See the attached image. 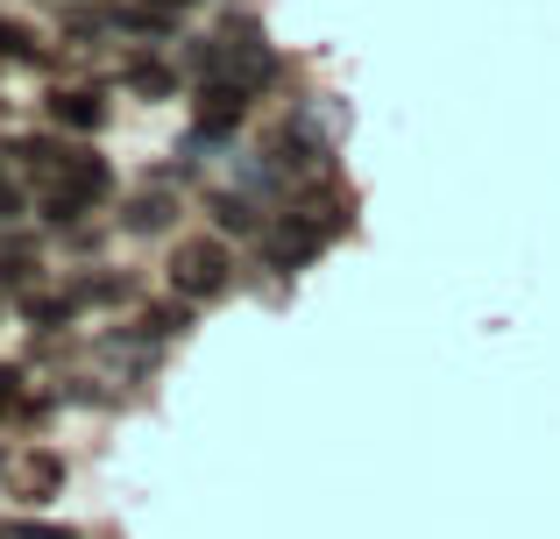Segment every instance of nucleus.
I'll use <instances>...</instances> for the list:
<instances>
[{
    "mask_svg": "<svg viewBox=\"0 0 560 539\" xmlns=\"http://www.w3.org/2000/svg\"><path fill=\"white\" fill-rule=\"evenodd\" d=\"M178 43H185L178 65L199 85L206 79H234V85H248V93H262V85L277 79V50L262 43V28L248 22V14H242V22L228 14V22H220V36H178Z\"/></svg>",
    "mask_w": 560,
    "mask_h": 539,
    "instance_id": "nucleus-1",
    "label": "nucleus"
},
{
    "mask_svg": "<svg viewBox=\"0 0 560 539\" xmlns=\"http://www.w3.org/2000/svg\"><path fill=\"white\" fill-rule=\"evenodd\" d=\"M171 291H178L185 305H206V298H220V291L234 284V256H228V242L220 235H206V242H178V256H171Z\"/></svg>",
    "mask_w": 560,
    "mask_h": 539,
    "instance_id": "nucleus-2",
    "label": "nucleus"
},
{
    "mask_svg": "<svg viewBox=\"0 0 560 539\" xmlns=\"http://www.w3.org/2000/svg\"><path fill=\"white\" fill-rule=\"evenodd\" d=\"M248 107H256V93L234 79H206L199 99H191V150H213V142H228L234 128L248 121Z\"/></svg>",
    "mask_w": 560,
    "mask_h": 539,
    "instance_id": "nucleus-3",
    "label": "nucleus"
},
{
    "mask_svg": "<svg viewBox=\"0 0 560 539\" xmlns=\"http://www.w3.org/2000/svg\"><path fill=\"white\" fill-rule=\"evenodd\" d=\"M327 242L334 235L313 221V213H284V221L262 227V263H270V270H305L319 249H327Z\"/></svg>",
    "mask_w": 560,
    "mask_h": 539,
    "instance_id": "nucleus-4",
    "label": "nucleus"
},
{
    "mask_svg": "<svg viewBox=\"0 0 560 539\" xmlns=\"http://www.w3.org/2000/svg\"><path fill=\"white\" fill-rule=\"evenodd\" d=\"M43 107H50V128H65V136H100L107 128V99L85 93V85H57Z\"/></svg>",
    "mask_w": 560,
    "mask_h": 539,
    "instance_id": "nucleus-5",
    "label": "nucleus"
},
{
    "mask_svg": "<svg viewBox=\"0 0 560 539\" xmlns=\"http://www.w3.org/2000/svg\"><path fill=\"white\" fill-rule=\"evenodd\" d=\"M85 313V284H65V291H22V319L36 333H57Z\"/></svg>",
    "mask_w": 560,
    "mask_h": 539,
    "instance_id": "nucleus-6",
    "label": "nucleus"
},
{
    "mask_svg": "<svg viewBox=\"0 0 560 539\" xmlns=\"http://www.w3.org/2000/svg\"><path fill=\"white\" fill-rule=\"evenodd\" d=\"M50 192H71V199H85V207H100V199L114 192V171L100 164L93 150H79V156H71L65 171H57V185H50Z\"/></svg>",
    "mask_w": 560,
    "mask_h": 539,
    "instance_id": "nucleus-7",
    "label": "nucleus"
},
{
    "mask_svg": "<svg viewBox=\"0 0 560 539\" xmlns=\"http://www.w3.org/2000/svg\"><path fill=\"white\" fill-rule=\"evenodd\" d=\"M171 221H178V192H164V185H150V192H136L121 207V227H128V235H164Z\"/></svg>",
    "mask_w": 560,
    "mask_h": 539,
    "instance_id": "nucleus-8",
    "label": "nucleus"
},
{
    "mask_svg": "<svg viewBox=\"0 0 560 539\" xmlns=\"http://www.w3.org/2000/svg\"><path fill=\"white\" fill-rule=\"evenodd\" d=\"M213 227L220 235H262V213L248 192H213Z\"/></svg>",
    "mask_w": 560,
    "mask_h": 539,
    "instance_id": "nucleus-9",
    "label": "nucleus"
},
{
    "mask_svg": "<svg viewBox=\"0 0 560 539\" xmlns=\"http://www.w3.org/2000/svg\"><path fill=\"white\" fill-rule=\"evenodd\" d=\"M121 85H128V93H142V99H171V93H178V71L150 65V57H128V65H121Z\"/></svg>",
    "mask_w": 560,
    "mask_h": 539,
    "instance_id": "nucleus-10",
    "label": "nucleus"
},
{
    "mask_svg": "<svg viewBox=\"0 0 560 539\" xmlns=\"http://www.w3.org/2000/svg\"><path fill=\"white\" fill-rule=\"evenodd\" d=\"M14 476H22V490H28V497H57V490H65V461H57L50 447H36V455H28Z\"/></svg>",
    "mask_w": 560,
    "mask_h": 539,
    "instance_id": "nucleus-11",
    "label": "nucleus"
},
{
    "mask_svg": "<svg viewBox=\"0 0 560 539\" xmlns=\"http://www.w3.org/2000/svg\"><path fill=\"white\" fill-rule=\"evenodd\" d=\"M0 57H8V65H50V57H43V43H36V28H28V22H8V14H0Z\"/></svg>",
    "mask_w": 560,
    "mask_h": 539,
    "instance_id": "nucleus-12",
    "label": "nucleus"
},
{
    "mask_svg": "<svg viewBox=\"0 0 560 539\" xmlns=\"http://www.w3.org/2000/svg\"><path fill=\"white\" fill-rule=\"evenodd\" d=\"M36 284V256L28 249H0V298H22Z\"/></svg>",
    "mask_w": 560,
    "mask_h": 539,
    "instance_id": "nucleus-13",
    "label": "nucleus"
},
{
    "mask_svg": "<svg viewBox=\"0 0 560 539\" xmlns=\"http://www.w3.org/2000/svg\"><path fill=\"white\" fill-rule=\"evenodd\" d=\"M136 327H142V341H171V333L191 327V313H185V298H178V305H156V313H142Z\"/></svg>",
    "mask_w": 560,
    "mask_h": 539,
    "instance_id": "nucleus-14",
    "label": "nucleus"
},
{
    "mask_svg": "<svg viewBox=\"0 0 560 539\" xmlns=\"http://www.w3.org/2000/svg\"><path fill=\"white\" fill-rule=\"evenodd\" d=\"M85 213H93V207H85V199H71V192H50V199H43V221H50V227H79Z\"/></svg>",
    "mask_w": 560,
    "mask_h": 539,
    "instance_id": "nucleus-15",
    "label": "nucleus"
},
{
    "mask_svg": "<svg viewBox=\"0 0 560 539\" xmlns=\"http://www.w3.org/2000/svg\"><path fill=\"white\" fill-rule=\"evenodd\" d=\"M8 539H79V526H50V518H8Z\"/></svg>",
    "mask_w": 560,
    "mask_h": 539,
    "instance_id": "nucleus-16",
    "label": "nucleus"
},
{
    "mask_svg": "<svg viewBox=\"0 0 560 539\" xmlns=\"http://www.w3.org/2000/svg\"><path fill=\"white\" fill-rule=\"evenodd\" d=\"M22 213H28L22 185H8V178H0V221H22Z\"/></svg>",
    "mask_w": 560,
    "mask_h": 539,
    "instance_id": "nucleus-17",
    "label": "nucleus"
},
{
    "mask_svg": "<svg viewBox=\"0 0 560 539\" xmlns=\"http://www.w3.org/2000/svg\"><path fill=\"white\" fill-rule=\"evenodd\" d=\"M14 405H22V376L0 370V412H14Z\"/></svg>",
    "mask_w": 560,
    "mask_h": 539,
    "instance_id": "nucleus-18",
    "label": "nucleus"
},
{
    "mask_svg": "<svg viewBox=\"0 0 560 539\" xmlns=\"http://www.w3.org/2000/svg\"><path fill=\"white\" fill-rule=\"evenodd\" d=\"M150 8H171V14H185V8H206V0H150Z\"/></svg>",
    "mask_w": 560,
    "mask_h": 539,
    "instance_id": "nucleus-19",
    "label": "nucleus"
},
{
    "mask_svg": "<svg viewBox=\"0 0 560 539\" xmlns=\"http://www.w3.org/2000/svg\"><path fill=\"white\" fill-rule=\"evenodd\" d=\"M0 476H8V455H0Z\"/></svg>",
    "mask_w": 560,
    "mask_h": 539,
    "instance_id": "nucleus-20",
    "label": "nucleus"
},
{
    "mask_svg": "<svg viewBox=\"0 0 560 539\" xmlns=\"http://www.w3.org/2000/svg\"><path fill=\"white\" fill-rule=\"evenodd\" d=\"M0 539H8V526H0Z\"/></svg>",
    "mask_w": 560,
    "mask_h": 539,
    "instance_id": "nucleus-21",
    "label": "nucleus"
}]
</instances>
